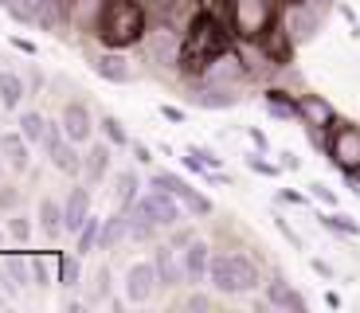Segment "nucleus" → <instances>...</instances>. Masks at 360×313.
<instances>
[{
	"mask_svg": "<svg viewBox=\"0 0 360 313\" xmlns=\"http://www.w3.org/2000/svg\"><path fill=\"white\" fill-rule=\"evenodd\" d=\"M231 36L235 32H231L227 20L212 16V12H200V16L188 24V32H184V55H180V67L200 75L216 55H224L227 47H231Z\"/></svg>",
	"mask_w": 360,
	"mask_h": 313,
	"instance_id": "obj_1",
	"label": "nucleus"
},
{
	"mask_svg": "<svg viewBox=\"0 0 360 313\" xmlns=\"http://www.w3.org/2000/svg\"><path fill=\"white\" fill-rule=\"evenodd\" d=\"M94 36H98L106 47H117V51L141 44V36H145V8L137 4V0H106Z\"/></svg>",
	"mask_w": 360,
	"mask_h": 313,
	"instance_id": "obj_2",
	"label": "nucleus"
},
{
	"mask_svg": "<svg viewBox=\"0 0 360 313\" xmlns=\"http://www.w3.org/2000/svg\"><path fill=\"white\" fill-rule=\"evenodd\" d=\"M278 0H227V24H231L235 39L259 44L278 24Z\"/></svg>",
	"mask_w": 360,
	"mask_h": 313,
	"instance_id": "obj_3",
	"label": "nucleus"
},
{
	"mask_svg": "<svg viewBox=\"0 0 360 313\" xmlns=\"http://www.w3.org/2000/svg\"><path fill=\"white\" fill-rule=\"evenodd\" d=\"M207 278H212V286L219 294H231V298L259 290V267L247 255H239V250H219V255H212Z\"/></svg>",
	"mask_w": 360,
	"mask_h": 313,
	"instance_id": "obj_4",
	"label": "nucleus"
},
{
	"mask_svg": "<svg viewBox=\"0 0 360 313\" xmlns=\"http://www.w3.org/2000/svg\"><path fill=\"white\" fill-rule=\"evenodd\" d=\"M141 51H145V59L157 63V67H180V55H184V32L172 27V24H165V20H157V24L145 27Z\"/></svg>",
	"mask_w": 360,
	"mask_h": 313,
	"instance_id": "obj_5",
	"label": "nucleus"
},
{
	"mask_svg": "<svg viewBox=\"0 0 360 313\" xmlns=\"http://www.w3.org/2000/svg\"><path fill=\"white\" fill-rule=\"evenodd\" d=\"M251 75H255V67L243 59V51H231V47H227L224 55H216V59H212L204 71H200V82H207V87L239 90L247 79H251Z\"/></svg>",
	"mask_w": 360,
	"mask_h": 313,
	"instance_id": "obj_6",
	"label": "nucleus"
},
{
	"mask_svg": "<svg viewBox=\"0 0 360 313\" xmlns=\"http://www.w3.org/2000/svg\"><path fill=\"white\" fill-rule=\"evenodd\" d=\"M325 153L337 169L352 172L360 165V125L352 122H333L329 125V137H325Z\"/></svg>",
	"mask_w": 360,
	"mask_h": 313,
	"instance_id": "obj_7",
	"label": "nucleus"
},
{
	"mask_svg": "<svg viewBox=\"0 0 360 313\" xmlns=\"http://www.w3.org/2000/svg\"><path fill=\"white\" fill-rule=\"evenodd\" d=\"M67 4L71 0H8V12L20 24H39L47 32H55L67 20Z\"/></svg>",
	"mask_w": 360,
	"mask_h": 313,
	"instance_id": "obj_8",
	"label": "nucleus"
},
{
	"mask_svg": "<svg viewBox=\"0 0 360 313\" xmlns=\"http://www.w3.org/2000/svg\"><path fill=\"white\" fill-rule=\"evenodd\" d=\"M44 149H47V161H51L59 172H67V177H75V172H82V157L75 153V141L63 134V125H47Z\"/></svg>",
	"mask_w": 360,
	"mask_h": 313,
	"instance_id": "obj_9",
	"label": "nucleus"
},
{
	"mask_svg": "<svg viewBox=\"0 0 360 313\" xmlns=\"http://www.w3.org/2000/svg\"><path fill=\"white\" fill-rule=\"evenodd\" d=\"M161 290V274H157V262H149V259H141V262H134V267L126 270V302H134V305H145L149 298Z\"/></svg>",
	"mask_w": 360,
	"mask_h": 313,
	"instance_id": "obj_10",
	"label": "nucleus"
},
{
	"mask_svg": "<svg viewBox=\"0 0 360 313\" xmlns=\"http://www.w3.org/2000/svg\"><path fill=\"white\" fill-rule=\"evenodd\" d=\"M297 114H302V122H306V129H309V137H314L317 145H325V129L337 122V110L329 106V102L321 98V94H302L297 98Z\"/></svg>",
	"mask_w": 360,
	"mask_h": 313,
	"instance_id": "obj_11",
	"label": "nucleus"
},
{
	"mask_svg": "<svg viewBox=\"0 0 360 313\" xmlns=\"http://www.w3.org/2000/svg\"><path fill=\"white\" fill-rule=\"evenodd\" d=\"M278 24H282V32L290 36V44H302V39H314L321 16H317V8H309L306 0H302V4H294V8L282 12Z\"/></svg>",
	"mask_w": 360,
	"mask_h": 313,
	"instance_id": "obj_12",
	"label": "nucleus"
},
{
	"mask_svg": "<svg viewBox=\"0 0 360 313\" xmlns=\"http://www.w3.org/2000/svg\"><path fill=\"white\" fill-rule=\"evenodd\" d=\"M137 204L153 215L161 227H176L180 219H184V215H180L176 196H172V192H165V188H157V184H153V192H149V196H137Z\"/></svg>",
	"mask_w": 360,
	"mask_h": 313,
	"instance_id": "obj_13",
	"label": "nucleus"
},
{
	"mask_svg": "<svg viewBox=\"0 0 360 313\" xmlns=\"http://www.w3.org/2000/svg\"><path fill=\"white\" fill-rule=\"evenodd\" d=\"M59 125H63V134L71 137L75 145H86L90 134H94V117H90V110L82 106V102H67L63 114H59Z\"/></svg>",
	"mask_w": 360,
	"mask_h": 313,
	"instance_id": "obj_14",
	"label": "nucleus"
},
{
	"mask_svg": "<svg viewBox=\"0 0 360 313\" xmlns=\"http://www.w3.org/2000/svg\"><path fill=\"white\" fill-rule=\"evenodd\" d=\"M180 262H184V282L188 286H200L207 278V267H212V247L204 239H192L188 247L180 250Z\"/></svg>",
	"mask_w": 360,
	"mask_h": 313,
	"instance_id": "obj_15",
	"label": "nucleus"
},
{
	"mask_svg": "<svg viewBox=\"0 0 360 313\" xmlns=\"http://www.w3.org/2000/svg\"><path fill=\"white\" fill-rule=\"evenodd\" d=\"M94 71H98V79H106V82H117V87H126V82H134L137 75H134V67H129V59L117 47H106V51L94 59Z\"/></svg>",
	"mask_w": 360,
	"mask_h": 313,
	"instance_id": "obj_16",
	"label": "nucleus"
},
{
	"mask_svg": "<svg viewBox=\"0 0 360 313\" xmlns=\"http://www.w3.org/2000/svg\"><path fill=\"white\" fill-rule=\"evenodd\" d=\"M266 305H274V309H290V313H306L309 305H306V298L297 294L294 286H290L282 274H274L266 282Z\"/></svg>",
	"mask_w": 360,
	"mask_h": 313,
	"instance_id": "obj_17",
	"label": "nucleus"
},
{
	"mask_svg": "<svg viewBox=\"0 0 360 313\" xmlns=\"http://www.w3.org/2000/svg\"><path fill=\"white\" fill-rule=\"evenodd\" d=\"M27 137L20 134V129H12V134H0V157L8 161V169H16V172H24L27 165H32V149H27Z\"/></svg>",
	"mask_w": 360,
	"mask_h": 313,
	"instance_id": "obj_18",
	"label": "nucleus"
},
{
	"mask_svg": "<svg viewBox=\"0 0 360 313\" xmlns=\"http://www.w3.org/2000/svg\"><path fill=\"white\" fill-rule=\"evenodd\" d=\"M63 215H67V235H79L82 224L90 219V188H71V196L63 204Z\"/></svg>",
	"mask_w": 360,
	"mask_h": 313,
	"instance_id": "obj_19",
	"label": "nucleus"
},
{
	"mask_svg": "<svg viewBox=\"0 0 360 313\" xmlns=\"http://www.w3.org/2000/svg\"><path fill=\"white\" fill-rule=\"evenodd\" d=\"M153 262H157V274H161V290H172L184 278V262L176 259V247H157L153 250Z\"/></svg>",
	"mask_w": 360,
	"mask_h": 313,
	"instance_id": "obj_20",
	"label": "nucleus"
},
{
	"mask_svg": "<svg viewBox=\"0 0 360 313\" xmlns=\"http://www.w3.org/2000/svg\"><path fill=\"white\" fill-rule=\"evenodd\" d=\"M122 239H129V212H126V207H117L114 215H106V219H102L98 250H114Z\"/></svg>",
	"mask_w": 360,
	"mask_h": 313,
	"instance_id": "obj_21",
	"label": "nucleus"
},
{
	"mask_svg": "<svg viewBox=\"0 0 360 313\" xmlns=\"http://www.w3.org/2000/svg\"><path fill=\"white\" fill-rule=\"evenodd\" d=\"M39 231L47 235V239H59V235L67 231V215H63V204L51 196L39 200Z\"/></svg>",
	"mask_w": 360,
	"mask_h": 313,
	"instance_id": "obj_22",
	"label": "nucleus"
},
{
	"mask_svg": "<svg viewBox=\"0 0 360 313\" xmlns=\"http://www.w3.org/2000/svg\"><path fill=\"white\" fill-rule=\"evenodd\" d=\"M82 172H86V180L94 184V180H102L110 172V141H86V157H82Z\"/></svg>",
	"mask_w": 360,
	"mask_h": 313,
	"instance_id": "obj_23",
	"label": "nucleus"
},
{
	"mask_svg": "<svg viewBox=\"0 0 360 313\" xmlns=\"http://www.w3.org/2000/svg\"><path fill=\"white\" fill-rule=\"evenodd\" d=\"M27 94H32V90H27V82L20 79L16 71H0V106L20 110V102H24Z\"/></svg>",
	"mask_w": 360,
	"mask_h": 313,
	"instance_id": "obj_24",
	"label": "nucleus"
},
{
	"mask_svg": "<svg viewBox=\"0 0 360 313\" xmlns=\"http://www.w3.org/2000/svg\"><path fill=\"white\" fill-rule=\"evenodd\" d=\"M157 231H161V224H157L141 204L129 207V239H134V243H149V239H157Z\"/></svg>",
	"mask_w": 360,
	"mask_h": 313,
	"instance_id": "obj_25",
	"label": "nucleus"
},
{
	"mask_svg": "<svg viewBox=\"0 0 360 313\" xmlns=\"http://www.w3.org/2000/svg\"><path fill=\"white\" fill-rule=\"evenodd\" d=\"M192 102H196V106H204V110H227V106H235V102H239V94H235V90H227V87H200L196 94H192Z\"/></svg>",
	"mask_w": 360,
	"mask_h": 313,
	"instance_id": "obj_26",
	"label": "nucleus"
},
{
	"mask_svg": "<svg viewBox=\"0 0 360 313\" xmlns=\"http://www.w3.org/2000/svg\"><path fill=\"white\" fill-rule=\"evenodd\" d=\"M262 106H266V114H274L278 122H297V102L290 98V94H282V90H266L262 94Z\"/></svg>",
	"mask_w": 360,
	"mask_h": 313,
	"instance_id": "obj_27",
	"label": "nucleus"
},
{
	"mask_svg": "<svg viewBox=\"0 0 360 313\" xmlns=\"http://www.w3.org/2000/svg\"><path fill=\"white\" fill-rule=\"evenodd\" d=\"M137 188H141V184H137V172L122 169V172H117V180H114V204L129 212V207L137 204Z\"/></svg>",
	"mask_w": 360,
	"mask_h": 313,
	"instance_id": "obj_28",
	"label": "nucleus"
},
{
	"mask_svg": "<svg viewBox=\"0 0 360 313\" xmlns=\"http://www.w3.org/2000/svg\"><path fill=\"white\" fill-rule=\"evenodd\" d=\"M47 125H51V122H47L39 110H24V114H20V122H16V129H20V134H24L32 145H36V141H44V137H47Z\"/></svg>",
	"mask_w": 360,
	"mask_h": 313,
	"instance_id": "obj_29",
	"label": "nucleus"
},
{
	"mask_svg": "<svg viewBox=\"0 0 360 313\" xmlns=\"http://www.w3.org/2000/svg\"><path fill=\"white\" fill-rule=\"evenodd\" d=\"M172 196H176L180 204L188 207L192 215H212V200H207V196H200V192H196V188L188 184V180H180V184H176V192H172Z\"/></svg>",
	"mask_w": 360,
	"mask_h": 313,
	"instance_id": "obj_30",
	"label": "nucleus"
},
{
	"mask_svg": "<svg viewBox=\"0 0 360 313\" xmlns=\"http://www.w3.org/2000/svg\"><path fill=\"white\" fill-rule=\"evenodd\" d=\"M4 274H8V282L16 290H24L27 282H36V274H32V259H20V255L4 259Z\"/></svg>",
	"mask_w": 360,
	"mask_h": 313,
	"instance_id": "obj_31",
	"label": "nucleus"
},
{
	"mask_svg": "<svg viewBox=\"0 0 360 313\" xmlns=\"http://www.w3.org/2000/svg\"><path fill=\"white\" fill-rule=\"evenodd\" d=\"M98 239H102V219L98 215H90L86 224H82V231H79V255H86V250H98Z\"/></svg>",
	"mask_w": 360,
	"mask_h": 313,
	"instance_id": "obj_32",
	"label": "nucleus"
},
{
	"mask_svg": "<svg viewBox=\"0 0 360 313\" xmlns=\"http://www.w3.org/2000/svg\"><path fill=\"white\" fill-rule=\"evenodd\" d=\"M98 125H102V134H106V141H110V145H117V149H122V145H129V134H126V125L117 122L114 114H106V117H102Z\"/></svg>",
	"mask_w": 360,
	"mask_h": 313,
	"instance_id": "obj_33",
	"label": "nucleus"
},
{
	"mask_svg": "<svg viewBox=\"0 0 360 313\" xmlns=\"http://www.w3.org/2000/svg\"><path fill=\"white\" fill-rule=\"evenodd\" d=\"M321 224L329 227V231H341V235H360V224H356V219H352V215H345V212L321 215Z\"/></svg>",
	"mask_w": 360,
	"mask_h": 313,
	"instance_id": "obj_34",
	"label": "nucleus"
},
{
	"mask_svg": "<svg viewBox=\"0 0 360 313\" xmlns=\"http://www.w3.org/2000/svg\"><path fill=\"white\" fill-rule=\"evenodd\" d=\"M55 267H59V286H79V259L75 255H63V259H55Z\"/></svg>",
	"mask_w": 360,
	"mask_h": 313,
	"instance_id": "obj_35",
	"label": "nucleus"
},
{
	"mask_svg": "<svg viewBox=\"0 0 360 313\" xmlns=\"http://www.w3.org/2000/svg\"><path fill=\"white\" fill-rule=\"evenodd\" d=\"M110 282H114V274H110V267H102L98 274H94V290H90L86 302L94 305V302H102V298H110Z\"/></svg>",
	"mask_w": 360,
	"mask_h": 313,
	"instance_id": "obj_36",
	"label": "nucleus"
},
{
	"mask_svg": "<svg viewBox=\"0 0 360 313\" xmlns=\"http://www.w3.org/2000/svg\"><path fill=\"white\" fill-rule=\"evenodd\" d=\"M8 235L16 243H27L32 239V219L27 215H20V212H12V219H8Z\"/></svg>",
	"mask_w": 360,
	"mask_h": 313,
	"instance_id": "obj_37",
	"label": "nucleus"
},
{
	"mask_svg": "<svg viewBox=\"0 0 360 313\" xmlns=\"http://www.w3.org/2000/svg\"><path fill=\"white\" fill-rule=\"evenodd\" d=\"M188 153L196 157L200 165H204V169H219V165H224V161H219V153H216V149H207V145H192Z\"/></svg>",
	"mask_w": 360,
	"mask_h": 313,
	"instance_id": "obj_38",
	"label": "nucleus"
},
{
	"mask_svg": "<svg viewBox=\"0 0 360 313\" xmlns=\"http://www.w3.org/2000/svg\"><path fill=\"white\" fill-rule=\"evenodd\" d=\"M247 165H251V172H259V177H278V169H282V165H274V161H262L259 153H247Z\"/></svg>",
	"mask_w": 360,
	"mask_h": 313,
	"instance_id": "obj_39",
	"label": "nucleus"
},
{
	"mask_svg": "<svg viewBox=\"0 0 360 313\" xmlns=\"http://www.w3.org/2000/svg\"><path fill=\"white\" fill-rule=\"evenodd\" d=\"M16 207H20V188L0 184V212H16Z\"/></svg>",
	"mask_w": 360,
	"mask_h": 313,
	"instance_id": "obj_40",
	"label": "nucleus"
},
{
	"mask_svg": "<svg viewBox=\"0 0 360 313\" xmlns=\"http://www.w3.org/2000/svg\"><path fill=\"white\" fill-rule=\"evenodd\" d=\"M32 274H36V286H51V262L47 259H32Z\"/></svg>",
	"mask_w": 360,
	"mask_h": 313,
	"instance_id": "obj_41",
	"label": "nucleus"
},
{
	"mask_svg": "<svg viewBox=\"0 0 360 313\" xmlns=\"http://www.w3.org/2000/svg\"><path fill=\"white\" fill-rule=\"evenodd\" d=\"M309 196H314V200H321V204H329V207H337V196H333V188H325L321 180H314V184H309Z\"/></svg>",
	"mask_w": 360,
	"mask_h": 313,
	"instance_id": "obj_42",
	"label": "nucleus"
},
{
	"mask_svg": "<svg viewBox=\"0 0 360 313\" xmlns=\"http://www.w3.org/2000/svg\"><path fill=\"white\" fill-rule=\"evenodd\" d=\"M161 117H165V122H172V125H180V122H184V110H180V106H161Z\"/></svg>",
	"mask_w": 360,
	"mask_h": 313,
	"instance_id": "obj_43",
	"label": "nucleus"
},
{
	"mask_svg": "<svg viewBox=\"0 0 360 313\" xmlns=\"http://www.w3.org/2000/svg\"><path fill=\"white\" fill-rule=\"evenodd\" d=\"M27 90H32V94H39V90H44V75H39L36 67L27 71Z\"/></svg>",
	"mask_w": 360,
	"mask_h": 313,
	"instance_id": "obj_44",
	"label": "nucleus"
},
{
	"mask_svg": "<svg viewBox=\"0 0 360 313\" xmlns=\"http://www.w3.org/2000/svg\"><path fill=\"white\" fill-rule=\"evenodd\" d=\"M274 224H278V231H282V235H286V239H290V243H294V247H302V239H297V235H294V227H290V224H286V219H278V215H274Z\"/></svg>",
	"mask_w": 360,
	"mask_h": 313,
	"instance_id": "obj_45",
	"label": "nucleus"
},
{
	"mask_svg": "<svg viewBox=\"0 0 360 313\" xmlns=\"http://www.w3.org/2000/svg\"><path fill=\"white\" fill-rule=\"evenodd\" d=\"M184 305H188V309H212V298H204V294H192Z\"/></svg>",
	"mask_w": 360,
	"mask_h": 313,
	"instance_id": "obj_46",
	"label": "nucleus"
},
{
	"mask_svg": "<svg viewBox=\"0 0 360 313\" xmlns=\"http://www.w3.org/2000/svg\"><path fill=\"white\" fill-rule=\"evenodd\" d=\"M134 157H137V165H149L153 161V149L149 145H134Z\"/></svg>",
	"mask_w": 360,
	"mask_h": 313,
	"instance_id": "obj_47",
	"label": "nucleus"
},
{
	"mask_svg": "<svg viewBox=\"0 0 360 313\" xmlns=\"http://www.w3.org/2000/svg\"><path fill=\"white\" fill-rule=\"evenodd\" d=\"M192 239H196V235H192V231H176V235H172V247H176V250H184V247H188Z\"/></svg>",
	"mask_w": 360,
	"mask_h": 313,
	"instance_id": "obj_48",
	"label": "nucleus"
},
{
	"mask_svg": "<svg viewBox=\"0 0 360 313\" xmlns=\"http://www.w3.org/2000/svg\"><path fill=\"white\" fill-rule=\"evenodd\" d=\"M12 47H20L24 55H36V44H32V39H24V36H12Z\"/></svg>",
	"mask_w": 360,
	"mask_h": 313,
	"instance_id": "obj_49",
	"label": "nucleus"
},
{
	"mask_svg": "<svg viewBox=\"0 0 360 313\" xmlns=\"http://www.w3.org/2000/svg\"><path fill=\"white\" fill-rule=\"evenodd\" d=\"M247 137H251V141H255V149H262V153H266V137H262L259 129H247Z\"/></svg>",
	"mask_w": 360,
	"mask_h": 313,
	"instance_id": "obj_50",
	"label": "nucleus"
},
{
	"mask_svg": "<svg viewBox=\"0 0 360 313\" xmlns=\"http://www.w3.org/2000/svg\"><path fill=\"white\" fill-rule=\"evenodd\" d=\"M278 157H282V169H297V157H294V153H278Z\"/></svg>",
	"mask_w": 360,
	"mask_h": 313,
	"instance_id": "obj_51",
	"label": "nucleus"
},
{
	"mask_svg": "<svg viewBox=\"0 0 360 313\" xmlns=\"http://www.w3.org/2000/svg\"><path fill=\"white\" fill-rule=\"evenodd\" d=\"M282 200L286 204H306V196H297V192H282Z\"/></svg>",
	"mask_w": 360,
	"mask_h": 313,
	"instance_id": "obj_52",
	"label": "nucleus"
},
{
	"mask_svg": "<svg viewBox=\"0 0 360 313\" xmlns=\"http://www.w3.org/2000/svg\"><path fill=\"white\" fill-rule=\"evenodd\" d=\"M349 180H352V184H356V188H360V165H356V169H352V172H349Z\"/></svg>",
	"mask_w": 360,
	"mask_h": 313,
	"instance_id": "obj_53",
	"label": "nucleus"
},
{
	"mask_svg": "<svg viewBox=\"0 0 360 313\" xmlns=\"http://www.w3.org/2000/svg\"><path fill=\"white\" fill-rule=\"evenodd\" d=\"M282 8H294V4H302V0H278Z\"/></svg>",
	"mask_w": 360,
	"mask_h": 313,
	"instance_id": "obj_54",
	"label": "nucleus"
},
{
	"mask_svg": "<svg viewBox=\"0 0 360 313\" xmlns=\"http://www.w3.org/2000/svg\"><path fill=\"white\" fill-rule=\"evenodd\" d=\"M4 243H8V231H0V250H4Z\"/></svg>",
	"mask_w": 360,
	"mask_h": 313,
	"instance_id": "obj_55",
	"label": "nucleus"
},
{
	"mask_svg": "<svg viewBox=\"0 0 360 313\" xmlns=\"http://www.w3.org/2000/svg\"><path fill=\"white\" fill-rule=\"evenodd\" d=\"M4 305H8V298H4V290H0V309H4Z\"/></svg>",
	"mask_w": 360,
	"mask_h": 313,
	"instance_id": "obj_56",
	"label": "nucleus"
},
{
	"mask_svg": "<svg viewBox=\"0 0 360 313\" xmlns=\"http://www.w3.org/2000/svg\"><path fill=\"white\" fill-rule=\"evenodd\" d=\"M4 165H8V161H0V180H4Z\"/></svg>",
	"mask_w": 360,
	"mask_h": 313,
	"instance_id": "obj_57",
	"label": "nucleus"
}]
</instances>
